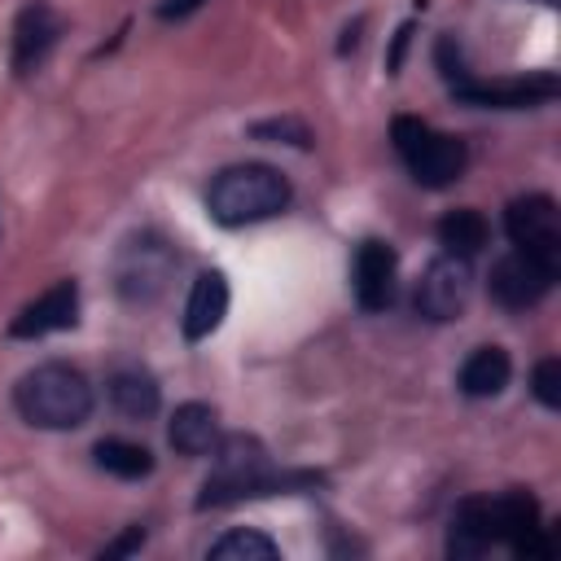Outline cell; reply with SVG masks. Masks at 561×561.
Instances as JSON below:
<instances>
[{"instance_id":"17","label":"cell","mask_w":561,"mask_h":561,"mask_svg":"<svg viewBox=\"0 0 561 561\" xmlns=\"http://www.w3.org/2000/svg\"><path fill=\"white\" fill-rule=\"evenodd\" d=\"M167 443L180 456H206L219 443V416L210 403H180L171 425H167Z\"/></svg>"},{"instance_id":"18","label":"cell","mask_w":561,"mask_h":561,"mask_svg":"<svg viewBox=\"0 0 561 561\" xmlns=\"http://www.w3.org/2000/svg\"><path fill=\"white\" fill-rule=\"evenodd\" d=\"M486 232L491 228H486L482 210H473V206L447 210L438 219V245H443V254H456V259H473L486 245Z\"/></svg>"},{"instance_id":"23","label":"cell","mask_w":561,"mask_h":561,"mask_svg":"<svg viewBox=\"0 0 561 561\" xmlns=\"http://www.w3.org/2000/svg\"><path fill=\"white\" fill-rule=\"evenodd\" d=\"M145 543V530L140 526H127V535H118L114 543H105V557H127V552H136Z\"/></svg>"},{"instance_id":"16","label":"cell","mask_w":561,"mask_h":561,"mask_svg":"<svg viewBox=\"0 0 561 561\" xmlns=\"http://www.w3.org/2000/svg\"><path fill=\"white\" fill-rule=\"evenodd\" d=\"M508 377H513L508 351H504V346H478V351H469V359L460 364L456 386H460V394H469V399H495V394L508 386Z\"/></svg>"},{"instance_id":"7","label":"cell","mask_w":561,"mask_h":561,"mask_svg":"<svg viewBox=\"0 0 561 561\" xmlns=\"http://www.w3.org/2000/svg\"><path fill=\"white\" fill-rule=\"evenodd\" d=\"M504 232L517 250L561 267V210L548 193L513 197L508 210H504Z\"/></svg>"},{"instance_id":"10","label":"cell","mask_w":561,"mask_h":561,"mask_svg":"<svg viewBox=\"0 0 561 561\" xmlns=\"http://www.w3.org/2000/svg\"><path fill=\"white\" fill-rule=\"evenodd\" d=\"M351 285H355V302H359L364 311H386V307L394 302V289H399V259H394V245L381 241V237L359 241L355 267H351Z\"/></svg>"},{"instance_id":"1","label":"cell","mask_w":561,"mask_h":561,"mask_svg":"<svg viewBox=\"0 0 561 561\" xmlns=\"http://www.w3.org/2000/svg\"><path fill=\"white\" fill-rule=\"evenodd\" d=\"M92 403L96 399H92L88 377L66 359L35 364L13 386V408L35 430H79L92 416Z\"/></svg>"},{"instance_id":"5","label":"cell","mask_w":561,"mask_h":561,"mask_svg":"<svg viewBox=\"0 0 561 561\" xmlns=\"http://www.w3.org/2000/svg\"><path fill=\"white\" fill-rule=\"evenodd\" d=\"M175 267H180L175 245L162 232L140 228V232L123 237V245L114 254V289L127 307H149L171 289Z\"/></svg>"},{"instance_id":"8","label":"cell","mask_w":561,"mask_h":561,"mask_svg":"<svg viewBox=\"0 0 561 561\" xmlns=\"http://www.w3.org/2000/svg\"><path fill=\"white\" fill-rule=\"evenodd\" d=\"M469 285H473V272H469V259H456V254H438L425 263L421 280H416V294H412V307L421 320H434V324H447L465 311L469 302Z\"/></svg>"},{"instance_id":"19","label":"cell","mask_w":561,"mask_h":561,"mask_svg":"<svg viewBox=\"0 0 561 561\" xmlns=\"http://www.w3.org/2000/svg\"><path fill=\"white\" fill-rule=\"evenodd\" d=\"M92 460H96V469H105L123 482H140L153 473V451L145 443H131V438H101L92 447Z\"/></svg>"},{"instance_id":"6","label":"cell","mask_w":561,"mask_h":561,"mask_svg":"<svg viewBox=\"0 0 561 561\" xmlns=\"http://www.w3.org/2000/svg\"><path fill=\"white\" fill-rule=\"evenodd\" d=\"M561 79L552 70H535V75H513V79H473V70L465 79L451 83V96L465 105H482V110H530V105H548L557 101Z\"/></svg>"},{"instance_id":"21","label":"cell","mask_w":561,"mask_h":561,"mask_svg":"<svg viewBox=\"0 0 561 561\" xmlns=\"http://www.w3.org/2000/svg\"><path fill=\"white\" fill-rule=\"evenodd\" d=\"M250 136L254 140H276V145H298V149L311 145V131H307L302 118H259V123H250Z\"/></svg>"},{"instance_id":"9","label":"cell","mask_w":561,"mask_h":561,"mask_svg":"<svg viewBox=\"0 0 561 561\" xmlns=\"http://www.w3.org/2000/svg\"><path fill=\"white\" fill-rule=\"evenodd\" d=\"M557 272H561L557 263H543V259H535V254H526V250H513V254H504V259L491 263L486 289H491V298H495L500 307L526 311V307H535V302L548 298Z\"/></svg>"},{"instance_id":"25","label":"cell","mask_w":561,"mask_h":561,"mask_svg":"<svg viewBox=\"0 0 561 561\" xmlns=\"http://www.w3.org/2000/svg\"><path fill=\"white\" fill-rule=\"evenodd\" d=\"M539 4H557V0H539Z\"/></svg>"},{"instance_id":"15","label":"cell","mask_w":561,"mask_h":561,"mask_svg":"<svg viewBox=\"0 0 561 561\" xmlns=\"http://www.w3.org/2000/svg\"><path fill=\"white\" fill-rule=\"evenodd\" d=\"M224 316H228V276L224 272H202L188 289V302H184V320H180L184 337L188 342L210 337L224 324Z\"/></svg>"},{"instance_id":"4","label":"cell","mask_w":561,"mask_h":561,"mask_svg":"<svg viewBox=\"0 0 561 561\" xmlns=\"http://www.w3.org/2000/svg\"><path fill=\"white\" fill-rule=\"evenodd\" d=\"M390 140H394V153L403 158L408 175L421 184V188H447L465 175L469 167V149L460 136H447V131H434L425 118L416 114H399L390 123Z\"/></svg>"},{"instance_id":"24","label":"cell","mask_w":561,"mask_h":561,"mask_svg":"<svg viewBox=\"0 0 561 561\" xmlns=\"http://www.w3.org/2000/svg\"><path fill=\"white\" fill-rule=\"evenodd\" d=\"M197 4H202V0H167V4L158 9V13H162V18H180V13H188V9H197Z\"/></svg>"},{"instance_id":"3","label":"cell","mask_w":561,"mask_h":561,"mask_svg":"<svg viewBox=\"0 0 561 561\" xmlns=\"http://www.w3.org/2000/svg\"><path fill=\"white\" fill-rule=\"evenodd\" d=\"M311 482H316L311 473H280V469H272L254 438L232 434L219 447V456H215V473L202 482L197 508H224V504H237V500L276 495V491H289V486H311Z\"/></svg>"},{"instance_id":"13","label":"cell","mask_w":561,"mask_h":561,"mask_svg":"<svg viewBox=\"0 0 561 561\" xmlns=\"http://www.w3.org/2000/svg\"><path fill=\"white\" fill-rule=\"evenodd\" d=\"M57 35H61V18L48 0H26L18 9V22H13V70L18 75H35L48 53L57 48Z\"/></svg>"},{"instance_id":"12","label":"cell","mask_w":561,"mask_h":561,"mask_svg":"<svg viewBox=\"0 0 561 561\" xmlns=\"http://www.w3.org/2000/svg\"><path fill=\"white\" fill-rule=\"evenodd\" d=\"M500 543V513H495V495H469L456 504L451 522H447V557L451 561H473L486 548Z\"/></svg>"},{"instance_id":"14","label":"cell","mask_w":561,"mask_h":561,"mask_svg":"<svg viewBox=\"0 0 561 561\" xmlns=\"http://www.w3.org/2000/svg\"><path fill=\"white\" fill-rule=\"evenodd\" d=\"M105 399L118 416L127 421H149L158 408H162V390H158V377L140 364H114L105 373Z\"/></svg>"},{"instance_id":"20","label":"cell","mask_w":561,"mask_h":561,"mask_svg":"<svg viewBox=\"0 0 561 561\" xmlns=\"http://www.w3.org/2000/svg\"><path fill=\"white\" fill-rule=\"evenodd\" d=\"M210 557L215 561H276L280 548L259 530H228L224 539L210 543Z\"/></svg>"},{"instance_id":"22","label":"cell","mask_w":561,"mask_h":561,"mask_svg":"<svg viewBox=\"0 0 561 561\" xmlns=\"http://www.w3.org/2000/svg\"><path fill=\"white\" fill-rule=\"evenodd\" d=\"M530 390L543 408H561V359L557 355H543L530 373Z\"/></svg>"},{"instance_id":"2","label":"cell","mask_w":561,"mask_h":561,"mask_svg":"<svg viewBox=\"0 0 561 561\" xmlns=\"http://www.w3.org/2000/svg\"><path fill=\"white\" fill-rule=\"evenodd\" d=\"M294 202V188L289 180L267 167V162H237V167H224L210 188H206V210L215 224L224 228H241V224H259V219H272L280 215L285 206Z\"/></svg>"},{"instance_id":"11","label":"cell","mask_w":561,"mask_h":561,"mask_svg":"<svg viewBox=\"0 0 561 561\" xmlns=\"http://www.w3.org/2000/svg\"><path fill=\"white\" fill-rule=\"evenodd\" d=\"M75 324H79V285L75 280H57L9 320V337L35 342V337H48V333H66Z\"/></svg>"}]
</instances>
